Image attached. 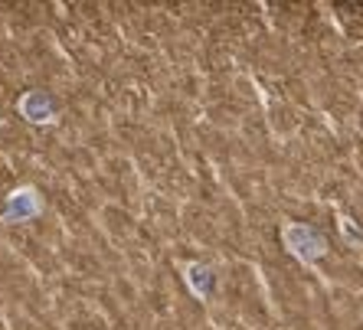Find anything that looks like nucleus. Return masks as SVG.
I'll return each mask as SVG.
<instances>
[{"instance_id": "f257e3e1", "label": "nucleus", "mask_w": 363, "mask_h": 330, "mask_svg": "<svg viewBox=\"0 0 363 330\" xmlns=\"http://www.w3.org/2000/svg\"><path fill=\"white\" fill-rule=\"evenodd\" d=\"M23 111H26V118H33V121H40V118H49V98H43V95H26V102H23Z\"/></svg>"}, {"instance_id": "f03ea898", "label": "nucleus", "mask_w": 363, "mask_h": 330, "mask_svg": "<svg viewBox=\"0 0 363 330\" xmlns=\"http://www.w3.org/2000/svg\"><path fill=\"white\" fill-rule=\"evenodd\" d=\"M10 213L17 216V219H23V216L33 213V196H30V193H20V196L10 203Z\"/></svg>"}]
</instances>
